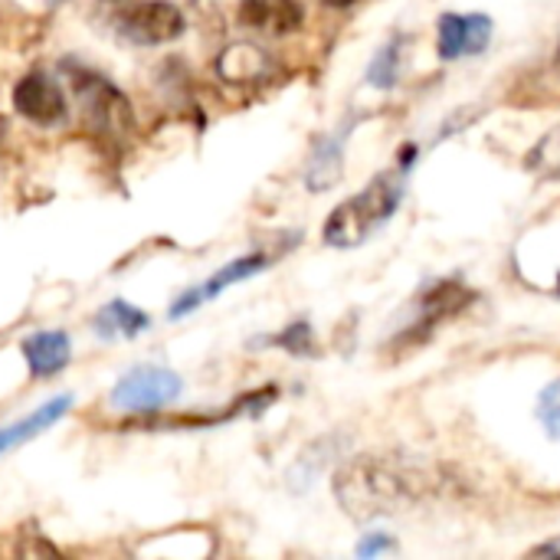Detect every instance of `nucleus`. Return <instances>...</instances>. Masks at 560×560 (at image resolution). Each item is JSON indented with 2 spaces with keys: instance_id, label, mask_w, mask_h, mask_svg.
<instances>
[{
  "instance_id": "nucleus-8",
  "label": "nucleus",
  "mask_w": 560,
  "mask_h": 560,
  "mask_svg": "<svg viewBox=\"0 0 560 560\" xmlns=\"http://www.w3.org/2000/svg\"><path fill=\"white\" fill-rule=\"evenodd\" d=\"M489 39H492V20L486 13H443L440 16L436 52L446 62L486 52Z\"/></svg>"
},
{
  "instance_id": "nucleus-1",
  "label": "nucleus",
  "mask_w": 560,
  "mask_h": 560,
  "mask_svg": "<svg viewBox=\"0 0 560 560\" xmlns=\"http://www.w3.org/2000/svg\"><path fill=\"white\" fill-rule=\"evenodd\" d=\"M335 499L354 522H374L397 515L443 489L433 466L397 456H354L335 472Z\"/></svg>"
},
{
  "instance_id": "nucleus-10",
  "label": "nucleus",
  "mask_w": 560,
  "mask_h": 560,
  "mask_svg": "<svg viewBox=\"0 0 560 560\" xmlns=\"http://www.w3.org/2000/svg\"><path fill=\"white\" fill-rule=\"evenodd\" d=\"M302 20L305 10L299 0H240V23L262 36H289Z\"/></svg>"
},
{
  "instance_id": "nucleus-21",
  "label": "nucleus",
  "mask_w": 560,
  "mask_h": 560,
  "mask_svg": "<svg viewBox=\"0 0 560 560\" xmlns=\"http://www.w3.org/2000/svg\"><path fill=\"white\" fill-rule=\"evenodd\" d=\"M397 545L387 538V535H368L361 545H358V555L361 558H374V555H387V551H394Z\"/></svg>"
},
{
  "instance_id": "nucleus-2",
  "label": "nucleus",
  "mask_w": 560,
  "mask_h": 560,
  "mask_svg": "<svg viewBox=\"0 0 560 560\" xmlns=\"http://www.w3.org/2000/svg\"><path fill=\"white\" fill-rule=\"evenodd\" d=\"M400 200H404V171L374 177L361 194H354L351 200H345L331 210V217L322 230L325 243L335 249L361 246L368 236H374V230H381L397 213Z\"/></svg>"
},
{
  "instance_id": "nucleus-9",
  "label": "nucleus",
  "mask_w": 560,
  "mask_h": 560,
  "mask_svg": "<svg viewBox=\"0 0 560 560\" xmlns=\"http://www.w3.org/2000/svg\"><path fill=\"white\" fill-rule=\"evenodd\" d=\"M269 262H272V256H266V253H249V256H240V259L226 262V266L217 269L207 282H200V285H194L190 292H184V295L171 305V318H184V315L197 312L200 305L213 302V299H217L220 292H226L230 285L259 276Z\"/></svg>"
},
{
  "instance_id": "nucleus-18",
  "label": "nucleus",
  "mask_w": 560,
  "mask_h": 560,
  "mask_svg": "<svg viewBox=\"0 0 560 560\" xmlns=\"http://www.w3.org/2000/svg\"><path fill=\"white\" fill-rule=\"evenodd\" d=\"M269 341L279 345L282 351L295 354V358H312L315 354V335H312V325L308 322H292L282 335H276Z\"/></svg>"
},
{
  "instance_id": "nucleus-24",
  "label": "nucleus",
  "mask_w": 560,
  "mask_h": 560,
  "mask_svg": "<svg viewBox=\"0 0 560 560\" xmlns=\"http://www.w3.org/2000/svg\"><path fill=\"white\" fill-rule=\"evenodd\" d=\"M0 131H3V118H0Z\"/></svg>"
},
{
  "instance_id": "nucleus-16",
  "label": "nucleus",
  "mask_w": 560,
  "mask_h": 560,
  "mask_svg": "<svg viewBox=\"0 0 560 560\" xmlns=\"http://www.w3.org/2000/svg\"><path fill=\"white\" fill-rule=\"evenodd\" d=\"M335 446H338V440H318L315 446H308V450L295 459V466L289 469V486H292V492H305V489L315 482V476L328 466Z\"/></svg>"
},
{
  "instance_id": "nucleus-12",
  "label": "nucleus",
  "mask_w": 560,
  "mask_h": 560,
  "mask_svg": "<svg viewBox=\"0 0 560 560\" xmlns=\"http://www.w3.org/2000/svg\"><path fill=\"white\" fill-rule=\"evenodd\" d=\"M348 135H351V125H345L341 131L322 138L308 158V167H305V187L312 194H322V190H331L341 174H345V144H348Z\"/></svg>"
},
{
  "instance_id": "nucleus-11",
  "label": "nucleus",
  "mask_w": 560,
  "mask_h": 560,
  "mask_svg": "<svg viewBox=\"0 0 560 560\" xmlns=\"http://www.w3.org/2000/svg\"><path fill=\"white\" fill-rule=\"evenodd\" d=\"M272 69V59L262 46L240 39L230 43L220 56H217V75L230 85H259Z\"/></svg>"
},
{
  "instance_id": "nucleus-17",
  "label": "nucleus",
  "mask_w": 560,
  "mask_h": 560,
  "mask_svg": "<svg viewBox=\"0 0 560 560\" xmlns=\"http://www.w3.org/2000/svg\"><path fill=\"white\" fill-rule=\"evenodd\" d=\"M400 49H404V39L394 36L374 52V62L368 66V82L374 89H394L397 85V79H400Z\"/></svg>"
},
{
  "instance_id": "nucleus-6",
  "label": "nucleus",
  "mask_w": 560,
  "mask_h": 560,
  "mask_svg": "<svg viewBox=\"0 0 560 560\" xmlns=\"http://www.w3.org/2000/svg\"><path fill=\"white\" fill-rule=\"evenodd\" d=\"M472 302H476V292H472L469 285L456 282V279H443V282H436L427 295H420V315H417V322H413V325L397 338V348L423 345V341L436 331V325H440V322H446V318H453V315L466 312Z\"/></svg>"
},
{
  "instance_id": "nucleus-7",
  "label": "nucleus",
  "mask_w": 560,
  "mask_h": 560,
  "mask_svg": "<svg viewBox=\"0 0 560 560\" xmlns=\"http://www.w3.org/2000/svg\"><path fill=\"white\" fill-rule=\"evenodd\" d=\"M13 108H16V115H23L33 125H43V128H52V125L66 121V115H69L62 89L39 69L26 72L13 85Z\"/></svg>"
},
{
  "instance_id": "nucleus-5",
  "label": "nucleus",
  "mask_w": 560,
  "mask_h": 560,
  "mask_svg": "<svg viewBox=\"0 0 560 560\" xmlns=\"http://www.w3.org/2000/svg\"><path fill=\"white\" fill-rule=\"evenodd\" d=\"M184 390V381L154 364L131 368L115 387H112V407L121 413H158L167 404H174Z\"/></svg>"
},
{
  "instance_id": "nucleus-14",
  "label": "nucleus",
  "mask_w": 560,
  "mask_h": 560,
  "mask_svg": "<svg viewBox=\"0 0 560 560\" xmlns=\"http://www.w3.org/2000/svg\"><path fill=\"white\" fill-rule=\"evenodd\" d=\"M26 368L36 381L59 374L72 361V341L66 331H36L23 341Z\"/></svg>"
},
{
  "instance_id": "nucleus-3",
  "label": "nucleus",
  "mask_w": 560,
  "mask_h": 560,
  "mask_svg": "<svg viewBox=\"0 0 560 560\" xmlns=\"http://www.w3.org/2000/svg\"><path fill=\"white\" fill-rule=\"evenodd\" d=\"M66 72L72 79V89H75V98H79L85 118L95 125L98 135L125 138L135 128V108H131L128 95L112 79H105L102 72H92L85 66H66Z\"/></svg>"
},
{
  "instance_id": "nucleus-4",
  "label": "nucleus",
  "mask_w": 560,
  "mask_h": 560,
  "mask_svg": "<svg viewBox=\"0 0 560 560\" xmlns=\"http://www.w3.org/2000/svg\"><path fill=\"white\" fill-rule=\"evenodd\" d=\"M115 30L135 46H161L184 36V10L171 0H135L115 13Z\"/></svg>"
},
{
  "instance_id": "nucleus-19",
  "label": "nucleus",
  "mask_w": 560,
  "mask_h": 560,
  "mask_svg": "<svg viewBox=\"0 0 560 560\" xmlns=\"http://www.w3.org/2000/svg\"><path fill=\"white\" fill-rule=\"evenodd\" d=\"M538 420L548 430L551 440H560V377L548 384L538 397Z\"/></svg>"
},
{
  "instance_id": "nucleus-13",
  "label": "nucleus",
  "mask_w": 560,
  "mask_h": 560,
  "mask_svg": "<svg viewBox=\"0 0 560 560\" xmlns=\"http://www.w3.org/2000/svg\"><path fill=\"white\" fill-rule=\"evenodd\" d=\"M69 407H72V394H59V397L46 400L43 407H36L30 417L16 420V423H10V427H0V456L20 450L23 443H30V440H36L39 433L52 430V427L69 413Z\"/></svg>"
},
{
  "instance_id": "nucleus-15",
  "label": "nucleus",
  "mask_w": 560,
  "mask_h": 560,
  "mask_svg": "<svg viewBox=\"0 0 560 560\" xmlns=\"http://www.w3.org/2000/svg\"><path fill=\"white\" fill-rule=\"evenodd\" d=\"M148 325H151V318L141 308L128 305L125 299H112L92 318V331L98 338H138V335L148 331Z\"/></svg>"
},
{
  "instance_id": "nucleus-23",
  "label": "nucleus",
  "mask_w": 560,
  "mask_h": 560,
  "mask_svg": "<svg viewBox=\"0 0 560 560\" xmlns=\"http://www.w3.org/2000/svg\"><path fill=\"white\" fill-rule=\"evenodd\" d=\"M322 3H328V7H335V10H348L354 0H322Z\"/></svg>"
},
{
  "instance_id": "nucleus-22",
  "label": "nucleus",
  "mask_w": 560,
  "mask_h": 560,
  "mask_svg": "<svg viewBox=\"0 0 560 560\" xmlns=\"http://www.w3.org/2000/svg\"><path fill=\"white\" fill-rule=\"evenodd\" d=\"M535 558H560V538L555 541H545V545H538L535 551H532Z\"/></svg>"
},
{
  "instance_id": "nucleus-20",
  "label": "nucleus",
  "mask_w": 560,
  "mask_h": 560,
  "mask_svg": "<svg viewBox=\"0 0 560 560\" xmlns=\"http://www.w3.org/2000/svg\"><path fill=\"white\" fill-rule=\"evenodd\" d=\"M528 167H532V171H551V174H560V128H555V131L528 154Z\"/></svg>"
}]
</instances>
